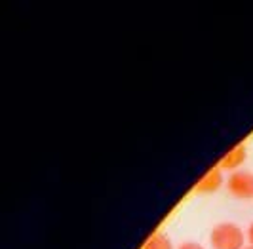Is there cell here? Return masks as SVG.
I'll return each instance as SVG.
<instances>
[{
  "label": "cell",
  "mask_w": 253,
  "mask_h": 249,
  "mask_svg": "<svg viewBox=\"0 0 253 249\" xmlns=\"http://www.w3.org/2000/svg\"><path fill=\"white\" fill-rule=\"evenodd\" d=\"M213 249H244V232L238 224L219 223L210 234Z\"/></svg>",
  "instance_id": "cell-1"
},
{
  "label": "cell",
  "mask_w": 253,
  "mask_h": 249,
  "mask_svg": "<svg viewBox=\"0 0 253 249\" xmlns=\"http://www.w3.org/2000/svg\"><path fill=\"white\" fill-rule=\"evenodd\" d=\"M227 188L234 198H253V173L252 171H242V169L234 171L228 177Z\"/></svg>",
  "instance_id": "cell-2"
},
{
  "label": "cell",
  "mask_w": 253,
  "mask_h": 249,
  "mask_svg": "<svg viewBox=\"0 0 253 249\" xmlns=\"http://www.w3.org/2000/svg\"><path fill=\"white\" fill-rule=\"evenodd\" d=\"M221 187H223V173H221V169H210L198 181L196 190L204 192V194H211V192H217Z\"/></svg>",
  "instance_id": "cell-3"
},
{
  "label": "cell",
  "mask_w": 253,
  "mask_h": 249,
  "mask_svg": "<svg viewBox=\"0 0 253 249\" xmlns=\"http://www.w3.org/2000/svg\"><path fill=\"white\" fill-rule=\"evenodd\" d=\"M246 158H248V152H246V147H234V149L227 152L225 154V158L221 160L219 164V167L221 169H227V171H238V167H240L242 164L246 162Z\"/></svg>",
  "instance_id": "cell-4"
},
{
  "label": "cell",
  "mask_w": 253,
  "mask_h": 249,
  "mask_svg": "<svg viewBox=\"0 0 253 249\" xmlns=\"http://www.w3.org/2000/svg\"><path fill=\"white\" fill-rule=\"evenodd\" d=\"M143 249H173L171 240L162 234V232H156L154 236H151L147 240V244L143 246Z\"/></svg>",
  "instance_id": "cell-5"
},
{
  "label": "cell",
  "mask_w": 253,
  "mask_h": 249,
  "mask_svg": "<svg viewBox=\"0 0 253 249\" xmlns=\"http://www.w3.org/2000/svg\"><path fill=\"white\" fill-rule=\"evenodd\" d=\"M177 249H204L200 244H196V242H187V244H181Z\"/></svg>",
  "instance_id": "cell-6"
},
{
  "label": "cell",
  "mask_w": 253,
  "mask_h": 249,
  "mask_svg": "<svg viewBox=\"0 0 253 249\" xmlns=\"http://www.w3.org/2000/svg\"><path fill=\"white\" fill-rule=\"evenodd\" d=\"M248 242H250V246L253 248V223L250 224V228H248Z\"/></svg>",
  "instance_id": "cell-7"
},
{
  "label": "cell",
  "mask_w": 253,
  "mask_h": 249,
  "mask_svg": "<svg viewBox=\"0 0 253 249\" xmlns=\"http://www.w3.org/2000/svg\"><path fill=\"white\" fill-rule=\"evenodd\" d=\"M244 249H253V248H252V246H248V248H244Z\"/></svg>",
  "instance_id": "cell-8"
}]
</instances>
